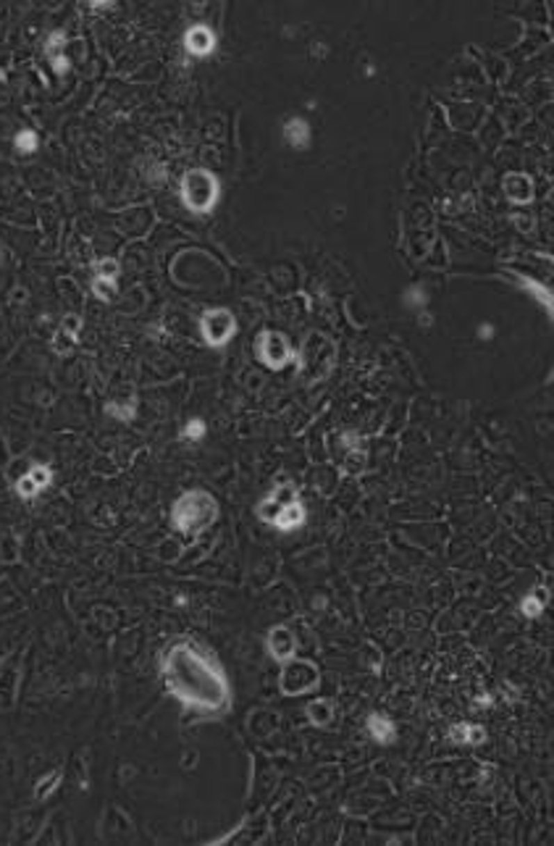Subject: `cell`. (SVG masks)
Segmentation results:
<instances>
[{
	"instance_id": "4316f807",
	"label": "cell",
	"mask_w": 554,
	"mask_h": 846,
	"mask_svg": "<svg viewBox=\"0 0 554 846\" xmlns=\"http://www.w3.org/2000/svg\"><path fill=\"white\" fill-rule=\"evenodd\" d=\"M418 302H421V305H423V302H425V298H423V292H421V289H418V286H415V289H410V298H407V305H418Z\"/></svg>"
},
{
	"instance_id": "7402d4cb",
	"label": "cell",
	"mask_w": 554,
	"mask_h": 846,
	"mask_svg": "<svg viewBox=\"0 0 554 846\" xmlns=\"http://www.w3.org/2000/svg\"><path fill=\"white\" fill-rule=\"evenodd\" d=\"M16 491H19V494H22L24 500H32V497H35L37 491H40V487H37L35 481H32V476H29V473H26V476H22V478H19V481H16Z\"/></svg>"
},
{
	"instance_id": "277c9868",
	"label": "cell",
	"mask_w": 554,
	"mask_h": 846,
	"mask_svg": "<svg viewBox=\"0 0 554 846\" xmlns=\"http://www.w3.org/2000/svg\"><path fill=\"white\" fill-rule=\"evenodd\" d=\"M200 329H202V339H205L208 345L224 347L226 342L231 339V334L236 332V321H234V316H231V310L215 308V310H208V313L202 316Z\"/></svg>"
},
{
	"instance_id": "6da1fadb",
	"label": "cell",
	"mask_w": 554,
	"mask_h": 846,
	"mask_svg": "<svg viewBox=\"0 0 554 846\" xmlns=\"http://www.w3.org/2000/svg\"><path fill=\"white\" fill-rule=\"evenodd\" d=\"M163 676L168 692L177 694L192 710L218 713L229 704V683H226L224 673L218 667H213L189 644H179L168 652Z\"/></svg>"
},
{
	"instance_id": "30bf717a",
	"label": "cell",
	"mask_w": 554,
	"mask_h": 846,
	"mask_svg": "<svg viewBox=\"0 0 554 846\" xmlns=\"http://www.w3.org/2000/svg\"><path fill=\"white\" fill-rule=\"evenodd\" d=\"M79 329H82L79 316H66V318H63V326H60V332L56 334V339H53V347H56L58 352H69L71 347L76 345Z\"/></svg>"
},
{
	"instance_id": "603a6c76",
	"label": "cell",
	"mask_w": 554,
	"mask_h": 846,
	"mask_svg": "<svg viewBox=\"0 0 554 846\" xmlns=\"http://www.w3.org/2000/svg\"><path fill=\"white\" fill-rule=\"evenodd\" d=\"M484 739H486L484 728H481V726H468V731H465V741H471V744H481Z\"/></svg>"
},
{
	"instance_id": "484cf974",
	"label": "cell",
	"mask_w": 554,
	"mask_h": 846,
	"mask_svg": "<svg viewBox=\"0 0 554 846\" xmlns=\"http://www.w3.org/2000/svg\"><path fill=\"white\" fill-rule=\"evenodd\" d=\"M108 413H113V416H118V418H124V421H127V418H131V413H134V410H131V407H116V405H111V407H108Z\"/></svg>"
},
{
	"instance_id": "8992f818",
	"label": "cell",
	"mask_w": 554,
	"mask_h": 846,
	"mask_svg": "<svg viewBox=\"0 0 554 846\" xmlns=\"http://www.w3.org/2000/svg\"><path fill=\"white\" fill-rule=\"evenodd\" d=\"M184 48H187L189 56H197V58L211 56L215 50V32L205 24L189 26V32L184 35Z\"/></svg>"
},
{
	"instance_id": "5b68a950",
	"label": "cell",
	"mask_w": 554,
	"mask_h": 846,
	"mask_svg": "<svg viewBox=\"0 0 554 846\" xmlns=\"http://www.w3.org/2000/svg\"><path fill=\"white\" fill-rule=\"evenodd\" d=\"M258 355L260 360L268 366V368L279 371L284 368L289 358H292V350H289V342H286V336L279 332H266L260 336V345H258Z\"/></svg>"
},
{
	"instance_id": "7a4b0ae2",
	"label": "cell",
	"mask_w": 554,
	"mask_h": 846,
	"mask_svg": "<svg viewBox=\"0 0 554 846\" xmlns=\"http://www.w3.org/2000/svg\"><path fill=\"white\" fill-rule=\"evenodd\" d=\"M215 518H218V502L202 489H192L181 494L171 510V521L181 534H200Z\"/></svg>"
},
{
	"instance_id": "9c48e42d",
	"label": "cell",
	"mask_w": 554,
	"mask_h": 846,
	"mask_svg": "<svg viewBox=\"0 0 554 846\" xmlns=\"http://www.w3.org/2000/svg\"><path fill=\"white\" fill-rule=\"evenodd\" d=\"M284 140L292 145L295 150H305L310 140H313V131H310V124L305 119H289L284 124Z\"/></svg>"
},
{
	"instance_id": "83f0119b",
	"label": "cell",
	"mask_w": 554,
	"mask_h": 846,
	"mask_svg": "<svg viewBox=\"0 0 554 846\" xmlns=\"http://www.w3.org/2000/svg\"><path fill=\"white\" fill-rule=\"evenodd\" d=\"M465 731H468V726H455V728H452V739L465 741Z\"/></svg>"
},
{
	"instance_id": "f1b7e54d",
	"label": "cell",
	"mask_w": 554,
	"mask_h": 846,
	"mask_svg": "<svg viewBox=\"0 0 554 846\" xmlns=\"http://www.w3.org/2000/svg\"><path fill=\"white\" fill-rule=\"evenodd\" d=\"M478 334H481V339H491V336H494V329L486 323V326H478Z\"/></svg>"
},
{
	"instance_id": "ffe728a7",
	"label": "cell",
	"mask_w": 554,
	"mask_h": 846,
	"mask_svg": "<svg viewBox=\"0 0 554 846\" xmlns=\"http://www.w3.org/2000/svg\"><path fill=\"white\" fill-rule=\"evenodd\" d=\"M181 437H184V439H189V441H197V439H202V437H205V423H202L200 418H195V421H189L187 426H184V431H181Z\"/></svg>"
},
{
	"instance_id": "52a82bcc",
	"label": "cell",
	"mask_w": 554,
	"mask_h": 846,
	"mask_svg": "<svg viewBox=\"0 0 554 846\" xmlns=\"http://www.w3.org/2000/svg\"><path fill=\"white\" fill-rule=\"evenodd\" d=\"M268 652H271L276 660H289V657H295V652H297L295 633L289 631V628H284V626H276V628L268 633Z\"/></svg>"
},
{
	"instance_id": "4fadbf2b",
	"label": "cell",
	"mask_w": 554,
	"mask_h": 846,
	"mask_svg": "<svg viewBox=\"0 0 554 846\" xmlns=\"http://www.w3.org/2000/svg\"><path fill=\"white\" fill-rule=\"evenodd\" d=\"M307 717L316 723V726H326L331 720V704L326 699H316L313 704H307Z\"/></svg>"
},
{
	"instance_id": "5bb4252c",
	"label": "cell",
	"mask_w": 554,
	"mask_h": 846,
	"mask_svg": "<svg viewBox=\"0 0 554 846\" xmlns=\"http://www.w3.org/2000/svg\"><path fill=\"white\" fill-rule=\"evenodd\" d=\"M546 599H549V594H546L544 589H536L531 596L523 599V612H526L528 618H536V615L544 610V605H546Z\"/></svg>"
},
{
	"instance_id": "ac0fdd59",
	"label": "cell",
	"mask_w": 554,
	"mask_h": 846,
	"mask_svg": "<svg viewBox=\"0 0 554 846\" xmlns=\"http://www.w3.org/2000/svg\"><path fill=\"white\" fill-rule=\"evenodd\" d=\"M58 783H60V770H53V773L47 775L45 781H42V783H40V786L35 788V797H37V799L50 797V794H53V791L58 788Z\"/></svg>"
},
{
	"instance_id": "e0dca14e",
	"label": "cell",
	"mask_w": 554,
	"mask_h": 846,
	"mask_svg": "<svg viewBox=\"0 0 554 846\" xmlns=\"http://www.w3.org/2000/svg\"><path fill=\"white\" fill-rule=\"evenodd\" d=\"M13 143H16V147H19L22 153H35V150H37V143H40V140H37V131L22 129L19 134H16V140H13Z\"/></svg>"
},
{
	"instance_id": "9a60e30c",
	"label": "cell",
	"mask_w": 554,
	"mask_h": 846,
	"mask_svg": "<svg viewBox=\"0 0 554 846\" xmlns=\"http://www.w3.org/2000/svg\"><path fill=\"white\" fill-rule=\"evenodd\" d=\"M95 271H97V279H108V282H116L118 271H121V266H118L116 258H103V261L95 263Z\"/></svg>"
},
{
	"instance_id": "f546056e",
	"label": "cell",
	"mask_w": 554,
	"mask_h": 846,
	"mask_svg": "<svg viewBox=\"0 0 554 846\" xmlns=\"http://www.w3.org/2000/svg\"><path fill=\"white\" fill-rule=\"evenodd\" d=\"M0 258H3V250H0Z\"/></svg>"
},
{
	"instance_id": "8fae6325",
	"label": "cell",
	"mask_w": 554,
	"mask_h": 846,
	"mask_svg": "<svg viewBox=\"0 0 554 846\" xmlns=\"http://www.w3.org/2000/svg\"><path fill=\"white\" fill-rule=\"evenodd\" d=\"M305 523V507L300 505V502H289L286 507H284L279 518H276V528H282V531H292V528H300V526Z\"/></svg>"
},
{
	"instance_id": "3957f363",
	"label": "cell",
	"mask_w": 554,
	"mask_h": 846,
	"mask_svg": "<svg viewBox=\"0 0 554 846\" xmlns=\"http://www.w3.org/2000/svg\"><path fill=\"white\" fill-rule=\"evenodd\" d=\"M218 197H221V184H218V177L208 168H189L181 177V203L192 213H211Z\"/></svg>"
},
{
	"instance_id": "cb8c5ba5",
	"label": "cell",
	"mask_w": 554,
	"mask_h": 846,
	"mask_svg": "<svg viewBox=\"0 0 554 846\" xmlns=\"http://www.w3.org/2000/svg\"><path fill=\"white\" fill-rule=\"evenodd\" d=\"M63 45H66V35H63V32H53L50 40H47V53H56V50H60Z\"/></svg>"
},
{
	"instance_id": "ba28073f",
	"label": "cell",
	"mask_w": 554,
	"mask_h": 846,
	"mask_svg": "<svg viewBox=\"0 0 554 846\" xmlns=\"http://www.w3.org/2000/svg\"><path fill=\"white\" fill-rule=\"evenodd\" d=\"M505 192L512 203L526 205L533 200V181L526 174H507L505 177Z\"/></svg>"
},
{
	"instance_id": "2e32d148",
	"label": "cell",
	"mask_w": 554,
	"mask_h": 846,
	"mask_svg": "<svg viewBox=\"0 0 554 846\" xmlns=\"http://www.w3.org/2000/svg\"><path fill=\"white\" fill-rule=\"evenodd\" d=\"M520 284L526 286L528 292H533V298L539 300L541 305H546V308L552 310V292H549L546 286H541L539 282H533V279H520Z\"/></svg>"
},
{
	"instance_id": "7c38bea8",
	"label": "cell",
	"mask_w": 554,
	"mask_h": 846,
	"mask_svg": "<svg viewBox=\"0 0 554 846\" xmlns=\"http://www.w3.org/2000/svg\"><path fill=\"white\" fill-rule=\"evenodd\" d=\"M368 731H370V736L381 744H389L394 741V733H397V728L391 723L386 715H370L368 717Z\"/></svg>"
},
{
	"instance_id": "d4e9b609",
	"label": "cell",
	"mask_w": 554,
	"mask_h": 846,
	"mask_svg": "<svg viewBox=\"0 0 554 846\" xmlns=\"http://www.w3.org/2000/svg\"><path fill=\"white\" fill-rule=\"evenodd\" d=\"M53 69H56V74H58V76H63V74L69 72V58H63V56H53Z\"/></svg>"
},
{
	"instance_id": "d6986e66",
	"label": "cell",
	"mask_w": 554,
	"mask_h": 846,
	"mask_svg": "<svg viewBox=\"0 0 554 846\" xmlns=\"http://www.w3.org/2000/svg\"><path fill=\"white\" fill-rule=\"evenodd\" d=\"M92 292L100 300H111L113 295H116V282H108V279H95Z\"/></svg>"
},
{
	"instance_id": "44dd1931",
	"label": "cell",
	"mask_w": 554,
	"mask_h": 846,
	"mask_svg": "<svg viewBox=\"0 0 554 846\" xmlns=\"http://www.w3.org/2000/svg\"><path fill=\"white\" fill-rule=\"evenodd\" d=\"M29 476H32V481H35L37 487L45 489V487H50V481H53V471L45 468V465H35V468L29 471Z\"/></svg>"
}]
</instances>
